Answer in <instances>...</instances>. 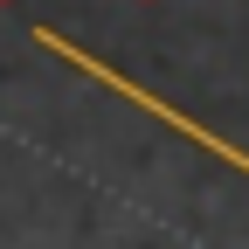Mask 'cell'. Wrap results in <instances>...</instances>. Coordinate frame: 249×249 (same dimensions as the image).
Wrapping results in <instances>:
<instances>
[{
  "label": "cell",
  "mask_w": 249,
  "mask_h": 249,
  "mask_svg": "<svg viewBox=\"0 0 249 249\" xmlns=\"http://www.w3.org/2000/svg\"><path fill=\"white\" fill-rule=\"evenodd\" d=\"M0 7H7V0H0Z\"/></svg>",
  "instance_id": "obj_1"
},
{
  "label": "cell",
  "mask_w": 249,
  "mask_h": 249,
  "mask_svg": "<svg viewBox=\"0 0 249 249\" xmlns=\"http://www.w3.org/2000/svg\"><path fill=\"white\" fill-rule=\"evenodd\" d=\"M145 7H152V0H145Z\"/></svg>",
  "instance_id": "obj_2"
}]
</instances>
